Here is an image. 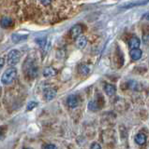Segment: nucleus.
<instances>
[{
    "label": "nucleus",
    "mask_w": 149,
    "mask_h": 149,
    "mask_svg": "<svg viewBox=\"0 0 149 149\" xmlns=\"http://www.w3.org/2000/svg\"><path fill=\"white\" fill-rule=\"evenodd\" d=\"M24 71L25 74L31 77H36L38 76V67L35 65L34 60H31L30 58L26 59L24 63Z\"/></svg>",
    "instance_id": "1"
},
{
    "label": "nucleus",
    "mask_w": 149,
    "mask_h": 149,
    "mask_svg": "<svg viewBox=\"0 0 149 149\" xmlns=\"http://www.w3.org/2000/svg\"><path fill=\"white\" fill-rule=\"evenodd\" d=\"M17 77V70L15 68H8L7 69L5 73L3 74L1 81L4 85H10L13 81L15 80V78Z\"/></svg>",
    "instance_id": "2"
},
{
    "label": "nucleus",
    "mask_w": 149,
    "mask_h": 149,
    "mask_svg": "<svg viewBox=\"0 0 149 149\" xmlns=\"http://www.w3.org/2000/svg\"><path fill=\"white\" fill-rule=\"evenodd\" d=\"M21 58V52L17 49H12L10 51V53L8 54V64L13 66V65L17 64L19 63Z\"/></svg>",
    "instance_id": "3"
},
{
    "label": "nucleus",
    "mask_w": 149,
    "mask_h": 149,
    "mask_svg": "<svg viewBox=\"0 0 149 149\" xmlns=\"http://www.w3.org/2000/svg\"><path fill=\"white\" fill-rule=\"evenodd\" d=\"M0 26H1L3 29H8V28H11L13 26V20L10 17H6L4 16L1 18L0 20Z\"/></svg>",
    "instance_id": "4"
},
{
    "label": "nucleus",
    "mask_w": 149,
    "mask_h": 149,
    "mask_svg": "<svg viewBox=\"0 0 149 149\" xmlns=\"http://www.w3.org/2000/svg\"><path fill=\"white\" fill-rule=\"evenodd\" d=\"M82 32H83V27L80 24H76L74 25L71 29V35L72 38H77L79 36L82 35Z\"/></svg>",
    "instance_id": "5"
},
{
    "label": "nucleus",
    "mask_w": 149,
    "mask_h": 149,
    "mask_svg": "<svg viewBox=\"0 0 149 149\" xmlns=\"http://www.w3.org/2000/svg\"><path fill=\"white\" fill-rule=\"evenodd\" d=\"M129 55H130V58H131L132 61H138L142 58L143 51L139 48L138 49H130Z\"/></svg>",
    "instance_id": "6"
},
{
    "label": "nucleus",
    "mask_w": 149,
    "mask_h": 149,
    "mask_svg": "<svg viewBox=\"0 0 149 149\" xmlns=\"http://www.w3.org/2000/svg\"><path fill=\"white\" fill-rule=\"evenodd\" d=\"M55 96H56V91H55L54 88H46L44 91V97L46 101H48V102L52 101L54 99Z\"/></svg>",
    "instance_id": "7"
},
{
    "label": "nucleus",
    "mask_w": 149,
    "mask_h": 149,
    "mask_svg": "<svg viewBox=\"0 0 149 149\" xmlns=\"http://www.w3.org/2000/svg\"><path fill=\"white\" fill-rule=\"evenodd\" d=\"M67 104L69 108H75V107H77L79 104V100H78L77 96H75V95L68 96V100H67Z\"/></svg>",
    "instance_id": "8"
},
{
    "label": "nucleus",
    "mask_w": 149,
    "mask_h": 149,
    "mask_svg": "<svg viewBox=\"0 0 149 149\" xmlns=\"http://www.w3.org/2000/svg\"><path fill=\"white\" fill-rule=\"evenodd\" d=\"M87 44V38L83 36H79L76 38V46L78 49H83Z\"/></svg>",
    "instance_id": "9"
},
{
    "label": "nucleus",
    "mask_w": 149,
    "mask_h": 149,
    "mask_svg": "<svg viewBox=\"0 0 149 149\" xmlns=\"http://www.w3.org/2000/svg\"><path fill=\"white\" fill-rule=\"evenodd\" d=\"M140 45H141V41H140V39L138 38V37H136V36L131 37V38H130L129 41V46L130 49H138L139 47H140Z\"/></svg>",
    "instance_id": "10"
},
{
    "label": "nucleus",
    "mask_w": 149,
    "mask_h": 149,
    "mask_svg": "<svg viewBox=\"0 0 149 149\" xmlns=\"http://www.w3.org/2000/svg\"><path fill=\"white\" fill-rule=\"evenodd\" d=\"M104 91L108 96H113L115 94L116 88L114 85H112V84H107V85H105V87H104Z\"/></svg>",
    "instance_id": "11"
},
{
    "label": "nucleus",
    "mask_w": 149,
    "mask_h": 149,
    "mask_svg": "<svg viewBox=\"0 0 149 149\" xmlns=\"http://www.w3.org/2000/svg\"><path fill=\"white\" fill-rule=\"evenodd\" d=\"M27 35H18V34H13L11 36V39L14 43H19V42L25 41L27 38Z\"/></svg>",
    "instance_id": "12"
},
{
    "label": "nucleus",
    "mask_w": 149,
    "mask_h": 149,
    "mask_svg": "<svg viewBox=\"0 0 149 149\" xmlns=\"http://www.w3.org/2000/svg\"><path fill=\"white\" fill-rule=\"evenodd\" d=\"M135 142H136L140 146H143L146 143V136L145 134L143 133H138L136 136H135Z\"/></svg>",
    "instance_id": "13"
},
{
    "label": "nucleus",
    "mask_w": 149,
    "mask_h": 149,
    "mask_svg": "<svg viewBox=\"0 0 149 149\" xmlns=\"http://www.w3.org/2000/svg\"><path fill=\"white\" fill-rule=\"evenodd\" d=\"M56 74V71L52 68V67H46L43 70V76L45 77H54Z\"/></svg>",
    "instance_id": "14"
},
{
    "label": "nucleus",
    "mask_w": 149,
    "mask_h": 149,
    "mask_svg": "<svg viewBox=\"0 0 149 149\" xmlns=\"http://www.w3.org/2000/svg\"><path fill=\"white\" fill-rule=\"evenodd\" d=\"M79 72H80V74H82L83 76H86V74H89L90 68L86 64H82L80 65V67H79Z\"/></svg>",
    "instance_id": "15"
},
{
    "label": "nucleus",
    "mask_w": 149,
    "mask_h": 149,
    "mask_svg": "<svg viewBox=\"0 0 149 149\" xmlns=\"http://www.w3.org/2000/svg\"><path fill=\"white\" fill-rule=\"evenodd\" d=\"M88 108L92 111H96V110L99 109V106H97V102H94V101L90 102L89 104H88Z\"/></svg>",
    "instance_id": "16"
},
{
    "label": "nucleus",
    "mask_w": 149,
    "mask_h": 149,
    "mask_svg": "<svg viewBox=\"0 0 149 149\" xmlns=\"http://www.w3.org/2000/svg\"><path fill=\"white\" fill-rule=\"evenodd\" d=\"M38 106V102H30L28 104H27V107H26V111H31L32 109H34L35 107Z\"/></svg>",
    "instance_id": "17"
},
{
    "label": "nucleus",
    "mask_w": 149,
    "mask_h": 149,
    "mask_svg": "<svg viewBox=\"0 0 149 149\" xmlns=\"http://www.w3.org/2000/svg\"><path fill=\"white\" fill-rule=\"evenodd\" d=\"M36 43L39 44V46L40 48H43V47L46 45V39L45 38H39L36 40Z\"/></svg>",
    "instance_id": "18"
},
{
    "label": "nucleus",
    "mask_w": 149,
    "mask_h": 149,
    "mask_svg": "<svg viewBox=\"0 0 149 149\" xmlns=\"http://www.w3.org/2000/svg\"><path fill=\"white\" fill-rule=\"evenodd\" d=\"M5 132H6L5 127H0V139H2L4 135H5Z\"/></svg>",
    "instance_id": "19"
},
{
    "label": "nucleus",
    "mask_w": 149,
    "mask_h": 149,
    "mask_svg": "<svg viewBox=\"0 0 149 149\" xmlns=\"http://www.w3.org/2000/svg\"><path fill=\"white\" fill-rule=\"evenodd\" d=\"M39 1L41 5H43V6H48L52 0H39Z\"/></svg>",
    "instance_id": "20"
},
{
    "label": "nucleus",
    "mask_w": 149,
    "mask_h": 149,
    "mask_svg": "<svg viewBox=\"0 0 149 149\" xmlns=\"http://www.w3.org/2000/svg\"><path fill=\"white\" fill-rule=\"evenodd\" d=\"M43 148H46V149H49V148H52V149H55L57 148L56 146H54V144H45V146H43Z\"/></svg>",
    "instance_id": "21"
},
{
    "label": "nucleus",
    "mask_w": 149,
    "mask_h": 149,
    "mask_svg": "<svg viewBox=\"0 0 149 149\" xmlns=\"http://www.w3.org/2000/svg\"><path fill=\"white\" fill-rule=\"evenodd\" d=\"M90 147H91L92 149H94V148H99V149H100V148H101V146H100V144L97 143H93L92 146H90Z\"/></svg>",
    "instance_id": "22"
},
{
    "label": "nucleus",
    "mask_w": 149,
    "mask_h": 149,
    "mask_svg": "<svg viewBox=\"0 0 149 149\" xmlns=\"http://www.w3.org/2000/svg\"><path fill=\"white\" fill-rule=\"evenodd\" d=\"M4 63H5V60H4L3 58H0V68L3 67Z\"/></svg>",
    "instance_id": "23"
},
{
    "label": "nucleus",
    "mask_w": 149,
    "mask_h": 149,
    "mask_svg": "<svg viewBox=\"0 0 149 149\" xmlns=\"http://www.w3.org/2000/svg\"><path fill=\"white\" fill-rule=\"evenodd\" d=\"M146 19H147V20H149V14H147V16H146Z\"/></svg>",
    "instance_id": "24"
}]
</instances>
